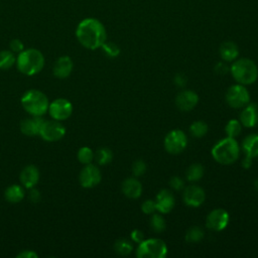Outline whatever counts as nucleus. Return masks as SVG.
Here are the masks:
<instances>
[{"label":"nucleus","mask_w":258,"mask_h":258,"mask_svg":"<svg viewBox=\"0 0 258 258\" xmlns=\"http://www.w3.org/2000/svg\"><path fill=\"white\" fill-rule=\"evenodd\" d=\"M122 192L129 199H138L142 194V184L135 177H128L121 184Z\"/></svg>","instance_id":"20"},{"label":"nucleus","mask_w":258,"mask_h":258,"mask_svg":"<svg viewBox=\"0 0 258 258\" xmlns=\"http://www.w3.org/2000/svg\"><path fill=\"white\" fill-rule=\"evenodd\" d=\"M146 171V163L142 159H137L132 164V172L134 176H141Z\"/></svg>","instance_id":"34"},{"label":"nucleus","mask_w":258,"mask_h":258,"mask_svg":"<svg viewBox=\"0 0 258 258\" xmlns=\"http://www.w3.org/2000/svg\"><path fill=\"white\" fill-rule=\"evenodd\" d=\"M16 62V57L14 52L11 50H1L0 51V69L8 70L13 67Z\"/></svg>","instance_id":"27"},{"label":"nucleus","mask_w":258,"mask_h":258,"mask_svg":"<svg viewBox=\"0 0 258 258\" xmlns=\"http://www.w3.org/2000/svg\"><path fill=\"white\" fill-rule=\"evenodd\" d=\"M241 148L245 153V156L250 158H255L258 156V134H249L242 141Z\"/></svg>","instance_id":"21"},{"label":"nucleus","mask_w":258,"mask_h":258,"mask_svg":"<svg viewBox=\"0 0 258 258\" xmlns=\"http://www.w3.org/2000/svg\"><path fill=\"white\" fill-rule=\"evenodd\" d=\"M76 36L79 42L88 49H97L107 39V33L103 23L96 18L83 19L76 28Z\"/></svg>","instance_id":"1"},{"label":"nucleus","mask_w":258,"mask_h":258,"mask_svg":"<svg viewBox=\"0 0 258 258\" xmlns=\"http://www.w3.org/2000/svg\"><path fill=\"white\" fill-rule=\"evenodd\" d=\"M38 255L32 250H24L17 254V258H37Z\"/></svg>","instance_id":"42"},{"label":"nucleus","mask_w":258,"mask_h":258,"mask_svg":"<svg viewBox=\"0 0 258 258\" xmlns=\"http://www.w3.org/2000/svg\"><path fill=\"white\" fill-rule=\"evenodd\" d=\"M94 155L95 153L93 152V150L90 148V147H87V146H84V147H81L78 151V154H77V157H78V160L83 163V164H89V163H92L93 159H94Z\"/></svg>","instance_id":"31"},{"label":"nucleus","mask_w":258,"mask_h":258,"mask_svg":"<svg viewBox=\"0 0 258 258\" xmlns=\"http://www.w3.org/2000/svg\"><path fill=\"white\" fill-rule=\"evenodd\" d=\"M226 102L232 108H243L250 103V94L244 85H233L226 93Z\"/></svg>","instance_id":"7"},{"label":"nucleus","mask_w":258,"mask_h":258,"mask_svg":"<svg viewBox=\"0 0 258 258\" xmlns=\"http://www.w3.org/2000/svg\"><path fill=\"white\" fill-rule=\"evenodd\" d=\"M130 238H131V241L139 244L141 241L144 240V234L141 230H138V229H135L131 232L130 234Z\"/></svg>","instance_id":"38"},{"label":"nucleus","mask_w":258,"mask_h":258,"mask_svg":"<svg viewBox=\"0 0 258 258\" xmlns=\"http://www.w3.org/2000/svg\"><path fill=\"white\" fill-rule=\"evenodd\" d=\"M230 72L234 80L241 85H251L258 78V68L256 63L249 58H239L233 62Z\"/></svg>","instance_id":"4"},{"label":"nucleus","mask_w":258,"mask_h":258,"mask_svg":"<svg viewBox=\"0 0 258 258\" xmlns=\"http://www.w3.org/2000/svg\"><path fill=\"white\" fill-rule=\"evenodd\" d=\"M164 148L170 154L181 153L187 145V137L185 133L179 129L168 132L164 138Z\"/></svg>","instance_id":"8"},{"label":"nucleus","mask_w":258,"mask_h":258,"mask_svg":"<svg viewBox=\"0 0 258 258\" xmlns=\"http://www.w3.org/2000/svg\"><path fill=\"white\" fill-rule=\"evenodd\" d=\"M141 211L145 214V215H151L156 211V205H155V201L152 200H146L142 203L141 205Z\"/></svg>","instance_id":"35"},{"label":"nucleus","mask_w":258,"mask_h":258,"mask_svg":"<svg viewBox=\"0 0 258 258\" xmlns=\"http://www.w3.org/2000/svg\"><path fill=\"white\" fill-rule=\"evenodd\" d=\"M114 250L116 253L122 256L129 255L133 250V244L127 239H119L114 244Z\"/></svg>","instance_id":"26"},{"label":"nucleus","mask_w":258,"mask_h":258,"mask_svg":"<svg viewBox=\"0 0 258 258\" xmlns=\"http://www.w3.org/2000/svg\"><path fill=\"white\" fill-rule=\"evenodd\" d=\"M43 119L40 116H32L30 118L24 119L20 123V131L26 136L39 135Z\"/></svg>","instance_id":"19"},{"label":"nucleus","mask_w":258,"mask_h":258,"mask_svg":"<svg viewBox=\"0 0 258 258\" xmlns=\"http://www.w3.org/2000/svg\"><path fill=\"white\" fill-rule=\"evenodd\" d=\"M239 121L245 127L252 128L258 124V106L255 103H249L243 107Z\"/></svg>","instance_id":"16"},{"label":"nucleus","mask_w":258,"mask_h":258,"mask_svg":"<svg viewBox=\"0 0 258 258\" xmlns=\"http://www.w3.org/2000/svg\"><path fill=\"white\" fill-rule=\"evenodd\" d=\"M30 190H29V194H28V198H29V201L31 202V203H38L39 202V200H40V192H39V190L38 189H36V188H34V187H31V188H29Z\"/></svg>","instance_id":"40"},{"label":"nucleus","mask_w":258,"mask_h":258,"mask_svg":"<svg viewBox=\"0 0 258 258\" xmlns=\"http://www.w3.org/2000/svg\"><path fill=\"white\" fill-rule=\"evenodd\" d=\"M23 109L31 116H43L48 111L49 102L44 93L31 89L26 91L21 97Z\"/></svg>","instance_id":"5"},{"label":"nucleus","mask_w":258,"mask_h":258,"mask_svg":"<svg viewBox=\"0 0 258 258\" xmlns=\"http://www.w3.org/2000/svg\"><path fill=\"white\" fill-rule=\"evenodd\" d=\"M242 167L245 169H249L252 166V158L245 156V158L242 160Z\"/></svg>","instance_id":"43"},{"label":"nucleus","mask_w":258,"mask_h":258,"mask_svg":"<svg viewBox=\"0 0 258 258\" xmlns=\"http://www.w3.org/2000/svg\"><path fill=\"white\" fill-rule=\"evenodd\" d=\"M80 183L85 188H92L96 185H98L102 179V174L100 169L92 164H86L85 167L80 172Z\"/></svg>","instance_id":"12"},{"label":"nucleus","mask_w":258,"mask_h":258,"mask_svg":"<svg viewBox=\"0 0 258 258\" xmlns=\"http://www.w3.org/2000/svg\"><path fill=\"white\" fill-rule=\"evenodd\" d=\"M242 131V124L237 119H231L225 126V132L228 137H237Z\"/></svg>","instance_id":"30"},{"label":"nucleus","mask_w":258,"mask_h":258,"mask_svg":"<svg viewBox=\"0 0 258 258\" xmlns=\"http://www.w3.org/2000/svg\"><path fill=\"white\" fill-rule=\"evenodd\" d=\"M156 211L160 214H168L174 207V197L168 189H161L155 198Z\"/></svg>","instance_id":"15"},{"label":"nucleus","mask_w":258,"mask_h":258,"mask_svg":"<svg viewBox=\"0 0 258 258\" xmlns=\"http://www.w3.org/2000/svg\"><path fill=\"white\" fill-rule=\"evenodd\" d=\"M220 56L225 61H233L239 55V48L233 41H225L220 45L219 48Z\"/></svg>","instance_id":"22"},{"label":"nucleus","mask_w":258,"mask_h":258,"mask_svg":"<svg viewBox=\"0 0 258 258\" xmlns=\"http://www.w3.org/2000/svg\"><path fill=\"white\" fill-rule=\"evenodd\" d=\"M204 173H205V170H204V167H203L202 164H200V163H192L186 169L185 176H186V179L188 181L195 182V181L200 180L203 177Z\"/></svg>","instance_id":"24"},{"label":"nucleus","mask_w":258,"mask_h":258,"mask_svg":"<svg viewBox=\"0 0 258 258\" xmlns=\"http://www.w3.org/2000/svg\"><path fill=\"white\" fill-rule=\"evenodd\" d=\"M182 199L186 206L198 208L204 204L206 200V194L202 187L196 184H191L184 188Z\"/></svg>","instance_id":"13"},{"label":"nucleus","mask_w":258,"mask_h":258,"mask_svg":"<svg viewBox=\"0 0 258 258\" xmlns=\"http://www.w3.org/2000/svg\"><path fill=\"white\" fill-rule=\"evenodd\" d=\"M94 159L97 161L98 164L106 165L112 161L113 152L111 149H109L107 147H101L95 152Z\"/></svg>","instance_id":"25"},{"label":"nucleus","mask_w":258,"mask_h":258,"mask_svg":"<svg viewBox=\"0 0 258 258\" xmlns=\"http://www.w3.org/2000/svg\"><path fill=\"white\" fill-rule=\"evenodd\" d=\"M74 68V62L72 58L68 55L59 56L52 67V73L53 76L58 79H66L68 78Z\"/></svg>","instance_id":"17"},{"label":"nucleus","mask_w":258,"mask_h":258,"mask_svg":"<svg viewBox=\"0 0 258 258\" xmlns=\"http://www.w3.org/2000/svg\"><path fill=\"white\" fill-rule=\"evenodd\" d=\"M211 153L218 163L229 165L238 159L240 155V146L235 138L227 136L214 145Z\"/></svg>","instance_id":"3"},{"label":"nucleus","mask_w":258,"mask_h":258,"mask_svg":"<svg viewBox=\"0 0 258 258\" xmlns=\"http://www.w3.org/2000/svg\"><path fill=\"white\" fill-rule=\"evenodd\" d=\"M253 184H254V188L258 191V179H256V180L254 181V183H253Z\"/></svg>","instance_id":"44"},{"label":"nucleus","mask_w":258,"mask_h":258,"mask_svg":"<svg viewBox=\"0 0 258 258\" xmlns=\"http://www.w3.org/2000/svg\"><path fill=\"white\" fill-rule=\"evenodd\" d=\"M173 82L177 87L183 88L186 85V77L183 74H176L173 78Z\"/></svg>","instance_id":"41"},{"label":"nucleus","mask_w":258,"mask_h":258,"mask_svg":"<svg viewBox=\"0 0 258 258\" xmlns=\"http://www.w3.org/2000/svg\"><path fill=\"white\" fill-rule=\"evenodd\" d=\"M189 132L191 136L196 138H202L208 132V124L202 120L195 121L189 126Z\"/></svg>","instance_id":"28"},{"label":"nucleus","mask_w":258,"mask_h":258,"mask_svg":"<svg viewBox=\"0 0 258 258\" xmlns=\"http://www.w3.org/2000/svg\"><path fill=\"white\" fill-rule=\"evenodd\" d=\"M169 185L174 190H181L184 186V181L177 175L171 176L169 179Z\"/></svg>","instance_id":"36"},{"label":"nucleus","mask_w":258,"mask_h":258,"mask_svg":"<svg viewBox=\"0 0 258 258\" xmlns=\"http://www.w3.org/2000/svg\"><path fill=\"white\" fill-rule=\"evenodd\" d=\"M230 221V216L228 212L224 209H215L207 217L206 225L207 228L215 231L220 232L227 228Z\"/></svg>","instance_id":"11"},{"label":"nucleus","mask_w":258,"mask_h":258,"mask_svg":"<svg viewBox=\"0 0 258 258\" xmlns=\"http://www.w3.org/2000/svg\"><path fill=\"white\" fill-rule=\"evenodd\" d=\"M229 71H230V67L224 61L218 62L215 67V72L219 75H226Z\"/></svg>","instance_id":"39"},{"label":"nucleus","mask_w":258,"mask_h":258,"mask_svg":"<svg viewBox=\"0 0 258 258\" xmlns=\"http://www.w3.org/2000/svg\"><path fill=\"white\" fill-rule=\"evenodd\" d=\"M66 134V127L57 120H44L39 135L40 137L48 142H54L61 139Z\"/></svg>","instance_id":"9"},{"label":"nucleus","mask_w":258,"mask_h":258,"mask_svg":"<svg viewBox=\"0 0 258 258\" xmlns=\"http://www.w3.org/2000/svg\"><path fill=\"white\" fill-rule=\"evenodd\" d=\"M48 113L53 120L63 121L71 117L73 113V105L69 100L58 98L49 103Z\"/></svg>","instance_id":"10"},{"label":"nucleus","mask_w":258,"mask_h":258,"mask_svg":"<svg viewBox=\"0 0 258 258\" xmlns=\"http://www.w3.org/2000/svg\"><path fill=\"white\" fill-rule=\"evenodd\" d=\"M9 47H10V50L14 53H19L21 52L23 49H24V44L23 42L18 39V38H14L10 41L9 43Z\"/></svg>","instance_id":"37"},{"label":"nucleus","mask_w":258,"mask_h":258,"mask_svg":"<svg viewBox=\"0 0 258 258\" xmlns=\"http://www.w3.org/2000/svg\"><path fill=\"white\" fill-rule=\"evenodd\" d=\"M4 198L11 204L20 203L24 198V188L19 184H11L4 191Z\"/></svg>","instance_id":"23"},{"label":"nucleus","mask_w":258,"mask_h":258,"mask_svg":"<svg viewBox=\"0 0 258 258\" xmlns=\"http://www.w3.org/2000/svg\"><path fill=\"white\" fill-rule=\"evenodd\" d=\"M199 103V96L191 90H183L179 92L175 98L176 107L183 112L192 110Z\"/></svg>","instance_id":"14"},{"label":"nucleus","mask_w":258,"mask_h":258,"mask_svg":"<svg viewBox=\"0 0 258 258\" xmlns=\"http://www.w3.org/2000/svg\"><path fill=\"white\" fill-rule=\"evenodd\" d=\"M44 66V56L36 48L23 49L16 57V67L18 71L25 76H34L38 74Z\"/></svg>","instance_id":"2"},{"label":"nucleus","mask_w":258,"mask_h":258,"mask_svg":"<svg viewBox=\"0 0 258 258\" xmlns=\"http://www.w3.org/2000/svg\"><path fill=\"white\" fill-rule=\"evenodd\" d=\"M204 236H205V233L203 229L198 226H194L186 231L184 238L187 243H199L200 241L203 240Z\"/></svg>","instance_id":"29"},{"label":"nucleus","mask_w":258,"mask_h":258,"mask_svg":"<svg viewBox=\"0 0 258 258\" xmlns=\"http://www.w3.org/2000/svg\"><path fill=\"white\" fill-rule=\"evenodd\" d=\"M19 179L21 184L25 188L34 187L39 180V170L35 165H27L25 166L19 175Z\"/></svg>","instance_id":"18"},{"label":"nucleus","mask_w":258,"mask_h":258,"mask_svg":"<svg viewBox=\"0 0 258 258\" xmlns=\"http://www.w3.org/2000/svg\"><path fill=\"white\" fill-rule=\"evenodd\" d=\"M101 48L103 49L104 53L109 56V57H116L120 54V48L119 46L114 43V42H111V41H105L103 43V45L101 46Z\"/></svg>","instance_id":"33"},{"label":"nucleus","mask_w":258,"mask_h":258,"mask_svg":"<svg viewBox=\"0 0 258 258\" xmlns=\"http://www.w3.org/2000/svg\"><path fill=\"white\" fill-rule=\"evenodd\" d=\"M167 255L166 244L158 238L144 239L138 244L136 256L138 258H164Z\"/></svg>","instance_id":"6"},{"label":"nucleus","mask_w":258,"mask_h":258,"mask_svg":"<svg viewBox=\"0 0 258 258\" xmlns=\"http://www.w3.org/2000/svg\"><path fill=\"white\" fill-rule=\"evenodd\" d=\"M149 224H150V227H151L152 231L155 232V233H161L166 228L165 220L163 219V217L161 215H158V214H155V215L152 216V218L150 219Z\"/></svg>","instance_id":"32"}]
</instances>
